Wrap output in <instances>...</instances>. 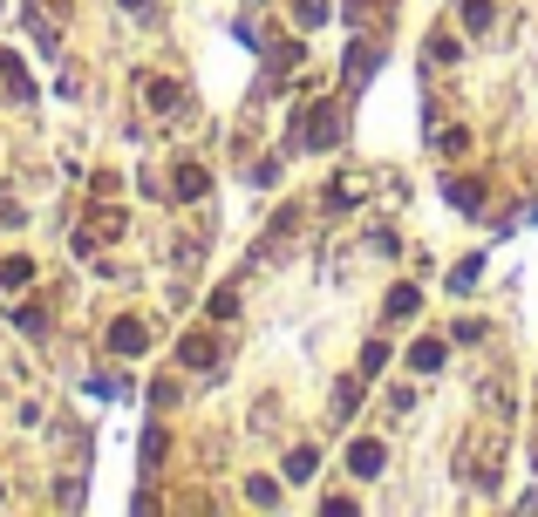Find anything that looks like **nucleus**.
I'll list each match as a JSON object with an SVG mask.
<instances>
[{
    "label": "nucleus",
    "instance_id": "5",
    "mask_svg": "<svg viewBox=\"0 0 538 517\" xmlns=\"http://www.w3.org/2000/svg\"><path fill=\"white\" fill-rule=\"evenodd\" d=\"M415 306H423V293H415V286H396V293H388V313H415Z\"/></svg>",
    "mask_w": 538,
    "mask_h": 517
},
{
    "label": "nucleus",
    "instance_id": "6",
    "mask_svg": "<svg viewBox=\"0 0 538 517\" xmlns=\"http://www.w3.org/2000/svg\"><path fill=\"white\" fill-rule=\"evenodd\" d=\"M463 28H491V0H463Z\"/></svg>",
    "mask_w": 538,
    "mask_h": 517
},
{
    "label": "nucleus",
    "instance_id": "8",
    "mask_svg": "<svg viewBox=\"0 0 538 517\" xmlns=\"http://www.w3.org/2000/svg\"><path fill=\"white\" fill-rule=\"evenodd\" d=\"M314 463H321L314 449H293V457H287V476H314Z\"/></svg>",
    "mask_w": 538,
    "mask_h": 517
},
{
    "label": "nucleus",
    "instance_id": "9",
    "mask_svg": "<svg viewBox=\"0 0 538 517\" xmlns=\"http://www.w3.org/2000/svg\"><path fill=\"white\" fill-rule=\"evenodd\" d=\"M293 14H300V28H314V21L327 14V0H293Z\"/></svg>",
    "mask_w": 538,
    "mask_h": 517
},
{
    "label": "nucleus",
    "instance_id": "1",
    "mask_svg": "<svg viewBox=\"0 0 538 517\" xmlns=\"http://www.w3.org/2000/svg\"><path fill=\"white\" fill-rule=\"evenodd\" d=\"M348 470L354 476H375V470H382V442H354V449H348Z\"/></svg>",
    "mask_w": 538,
    "mask_h": 517
},
{
    "label": "nucleus",
    "instance_id": "2",
    "mask_svg": "<svg viewBox=\"0 0 538 517\" xmlns=\"http://www.w3.org/2000/svg\"><path fill=\"white\" fill-rule=\"evenodd\" d=\"M143 340H150V334H143L137 320H116V327H109V348H116V354H137Z\"/></svg>",
    "mask_w": 538,
    "mask_h": 517
},
{
    "label": "nucleus",
    "instance_id": "10",
    "mask_svg": "<svg viewBox=\"0 0 538 517\" xmlns=\"http://www.w3.org/2000/svg\"><path fill=\"white\" fill-rule=\"evenodd\" d=\"M123 7H143V0H123Z\"/></svg>",
    "mask_w": 538,
    "mask_h": 517
},
{
    "label": "nucleus",
    "instance_id": "3",
    "mask_svg": "<svg viewBox=\"0 0 538 517\" xmlns=\"http://www.w3.org/2000/svg\"><path fill=\"white\" fill-rule=\"evenodd\" d=\"M34 279V258H0V293H14Z\"/></svg>",
    "mask_w": 538,
    "mask_h": 517
},
{
    "label": "nucleus",
    "instance_id": "7",
    "mask_svg": "<svg viewBox=\"0 0 538 517\" xmlns=\"http://www.w3.org/2000/svg\"><path fill=\"white\" fill-rule=\"evenodd\" d=\"M150 109H178V82H150Z\"/></svg>",
    "mask_w": 538,
    "mask_h": 517
},
{
    "label": "nucleus",
    "instance_id": "4",
    "mask_svg": "<svg viewBox=\"0 0 538 517\" xmlns=\"http://www.w3.org/2000/svg\"><path fill=\"white\" fill-rule=\"evenodd\" d=\"M409 367H415V375L443 367V340H415V348H409Z\"/></svg>",
    "mask_w": 538,
    "mask_h": 517
}]
</instances>
